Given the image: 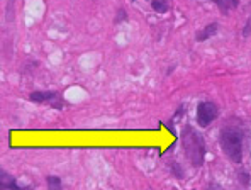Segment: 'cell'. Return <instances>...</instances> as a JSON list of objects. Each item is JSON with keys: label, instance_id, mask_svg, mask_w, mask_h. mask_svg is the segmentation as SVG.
I'll list each match as a JSON object with an SVG mask.
<instances>
[{"label": "cell", "instance_id": "cell-7", "mask_svg": "<svg viewBox=\"0 0 251 190\" xmlns=\"http://www.w3.org/2000/svg\"><path fill=\"white\" fill-rule=\"evenodd\" d=\"M214 3H216L217 7H219L221 12H231V10H234L236 7L239 5V0H212Z\"/></svg>", "mask_w": 251, "mask_h": 190}, {"label": "cell", "instance_id": "cell-4", "mask_svg": "<svg viewBox=\"0 0 251 190\" xmlns=\"http://www.w3.org/2000/svg\"><path fill=\"white\" fill-rule=\"evenodd\" d=\"M217 115H219V109L214 102H201L197 106V122L202 128H207Z\"/></svg>", "mask_w": 251, "mask_h": 190}, {"label": "cell", "instance_id": "cell-8", "mask_svg": "<svg viewBox=\"0 0 251 190\" xmlns=\"http://www.w3.org/2000/svg\"><path fill=\"white\" fill-rule=\"evenodd\" d=\"M151 7L156 14H167L170 10L168 0H151Z\"/></svg>", "mask_w": 251, "mask_h": 190}, {"label": "cell", "instance_id": "cell-9", "mask_svg": "<svg viewBox=\"0 0 251 190\" xmlns=\"http://www.w3.org/2000/svg\"><path fill=\"white\" fill-rule=\"evenodd\" d=\"M46 184H48V190H63V184H61L60 177L50 175V177H46Z\"/></svg>", "mask_w": 251, "mask_h": 190}, {"label": "cell", "instance_id": "cell-5", "mask_svg": "<svg viewBox=\"0 0 251 190\" xmlns=\"http://www.w3.org/2000/svg\"><path fill=\"white\" fill-rule=\"evenodd\" d=\"M0 189L2 190H32L31 185H27V187H21L19 184H17V180L12 177V175H9L5 170L0 171Z\"/></svg>", "mask_w": 251, "mask_h": 190}, {"label": "cell", "instance_id": "cell-11", "mask_svg": "<svg viewBox=\"0 0 251 190\" xmlns=\"http://www.w3.org/2000/svg\"><path fill=\"white\" fill-rule=\"evenodd\" d=\"M207 190H226V189H223L221 185H217V184H210Z\"/></svg>", "mask_w": 251, "mask_h": 190}, {"label": "cell", "instance_id": "cell-1", "mask_svg": "<svg viewBox=\"0 0 251 190\" xmlns=\"http://www.w3.org/2000/svg\"><path fill=\"white\" fill-rule=\"evenodd\" d=\"M221 148L232 163H241L243 158V131L238 126H224L219 134Z\"/></svg>", "mask_w": 251, "mask_h": 190}, {"label": "cell", "instance_id": "cell-2", "mask_svg": "<svg viewBox=\"0 0 251 190\" xmlns=\"http://www.w3.org/2000/svg\"><path fill=\"white\" fill-rule=\"evenodd\" d=\"M182 146L185 156L194 166H202L205 160V141L194 128L187 126L182 133Z\"/></svg>", "mask_w": 251, "mask_h": 190}, {"label": "cell", "instance_id": "cell-3", "mask_svg": "<svg viewBox=\"0 0 251 190\" xmlns=\"http://www.w3.org/2000/svg\"><path fill=\"white\" fill-rule=\"evenodd\" d=\"M29 99L36 104H46V106H51L53 109L58 110H61L65 107V100L58 92H32L29 95Z\"/></svg>", "mask_w": 251, "mask_h": 190}, {"label": "cell", "instance_id": "cell-6", "mask_svg": "<svg viewBox=\"0 0 251 190\" xmlns=\"http://www.w3.org/2000/svg\"><path fill=\"white\" fill-rule=\"evenodd\" d=\"M217 29H219L217 22H210L209 26H205L202 31H199L197 34H195V41H199V43H204V41H207L209 38H212V36L216 34Z\"/></svg>", "mask_w": 251, "mask_h": 190}, {"label": "cell", "instance_id": "cell-10", "mask_svg": "<svg viewBox=\"0 0 251 190\" xmlns=\"http://www.w3.org/2000/svg\"><path fill=\"white\" fill-rule=\"evenodd\" d=\"M126 19H127V16H126V10H119V12H117V17H116V22L126 21Z\"/></svg>", "mask_w": 251, "mask_h": 190}]
</instances>
